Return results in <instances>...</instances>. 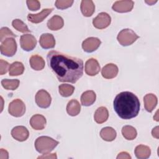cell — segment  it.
<instances>
[{
	"mask_svg": "<svg viewBox=\"0 0 159 159\" xmlns=\"http://www.w3.org/2000/svg\"><path fill=\"white\" fill-rule=\"evenodd\" d=\"M96 95L94 91L88 90L84 91L81 96V102L83 106H91L96 101Z\"/></svg>",
	"mask_w": 159,
	"mask_h": 159,
	"instance_id": "7402d4cb",
	"label": "cell"
},
{
	"mask_svg": "<svg viewBox=\"0 0 159 159\" xmlns=\"http://www.w3.org/2000/svg\"><path fill=\"white\" fill-rule=\"evenodd\" d=\"M122 134L125 139L132 140L136 138L137 132L134 127L131 125H125L122 129Z\"/></svg>",
	"mask_w": 159,
	"mask_h": 159,
	"instance_id": "83f0119b",
	"label": "cell"
},
{
	"mask_svg": "<svg viewBox=\"0 0 159 159\" xmlns=\"http://www.w3.org/2000/svg\"><path fill=\"white\" fill-rule=\"evenodd\" d=\"M109 117V112L106 107L101 106L98 107L94 112V119L98 124L105 122Z\"/></svg>",
	"mask_w": 159,
	"mask_h": 159,
	"instance_id": "44dd1931",
	"label": "cell"
},
{
	"mask_svg": "<svg viewBox=\"0 0 159 159\" xmlns=\"http://www.w3.org/2000/svg\"><path fill=\"white\" fill-rule=\"evenodd\" d=\"M157 96L152 94L148 93L147 94L143 97V102H144V107L147 111L151 112L155 108L157 104Z\"/></svg>",
	"mask_w": 159,
	"mask_h": 159,
	"instance_id": "ac0fdd59",
	"label": "cell"
},
{
	"mask_svg": "<svg viewBox=\"0 0 159 159\" xmlns=\"http://www.w3.org/2000/svg\"><path fill=\"white\" fill-rule=\"evenodd\" d=\"M20 45L25 51L29 52L32 50L37 45V40L35 37L31 34H24L20 38Z\"/></svg>",
	"mask_w": 159,
	"mask_h": 159,
	"instance_id": "9c48e42d",
	"label": "cell"
},
{
	"mask_svg": "<svg viewBox=\"0 0 159 159\" xmlns=\"http://www.w3.org/2000/svg\"><path fill=\"white\" fill-rule=\"evenodd\" d=\"M81 105L76 99L70 100L66 106V112L71 116H76L80 112Z\"/></svg>",
	"mask_w": 159,
	"mask_h": 159,
	"instance_id": "484cf974",
	"label": "cell"
},
{
	"mask_svg": "<svg viewBox=\"0 0 159 159\" xmlns=\"http://www.w3.org/2000/svg\"><path fill=\"white\" fill-rule=\"evenodd\" d=\"M59 143V142L48 136H40L35 141V148L40 153L51 152Z\"/></svg>",
	"mask_w": 159,
	"mask_h": 159,
	"instance_id": "3957f363",
	"label": "cell"
},
{
	"mask_svg": "<svg viewBox=\"0 0 159 159\" xmlns=\"http://www.w3.org/2000/svg\"><path fill=\"white\" fill-rule=\"evenodd\" d=\"M47 25L50 30H58L63 27L64 21L61 16L55 15L48 20Z\"/></svg>",
	"mask_w": 159,
	"mask_h": 159,
	"instance_id": "ffe728a7",
	"label": "cell"
},
{
	"mask_svg": "<svg viewBox=\"0 0 159 159\" xmlns=\"http://www.w3.org/2000/svg\"><path fill=\"white\" fill-rule=\"evenodd\" d=\"M11 135L16 140L24 142L28 139L29 132L24 126H16L11 130Z\"/></svg>",
	"mask_w": 159,
	"mask_h": 159,
	"instance_id": "7c38bea8",
	"label": "cell"
},
{
	"mask_svg": "<svg viewBox=\"0 0 159 159\" xmlns=\"http://www.w3.org/2000/svg\"><path fill=\"white\" fill-rule=\"evenodd\" d=\"M46 155H43L42 156L39 157L38 158H57V155L56 153H52V154H47Z\"/></svg>",
	"mask_w": 159,
	"mask_h": 159,
	"instance_id": "f35d334b",
	"label": "cell"
},
{
	"mask_svg": "<svg viewBox=\"0 0 159 159\" xmlns=\"http://www.w3.org/2000/svg\"><path fill=\"white\" fill-rule=\"evenodd\" d=\"M100 65L98 60L91 58L88 60L85 63V72L89 76H95L100 71Z\"/></svg>",
	"mask_w": 159,
	"mask_h": 159,
	"instance_id": "5bb4252c",
	"label": "cell"
},
{
	"mask_svg": "<svg viewBox=\"0 0 159 159\" xmlns=\"http://www.w3.org/2000/svg\"><path fill=\"white\" fill-rule=\"evenodd\" d=\"M12 25L13 27L19 32L22 33L30 32V30L29 29L27 25L20 19H16L13 20L12 22Z\"/></svg>",
	"mask_w": 159,
	"mask_h": 159,
	"instance_id": "4dcf8cb0",
	"label": "cell"
},
{
	"mask_svg": "<svg viewBox=\"0 0 159 159\" xmlns=\"http://www.w3.org/2000/svg\"><path fill=\"white\" fill-rule=\"evenodd\" d=\"M119 69L116 65L108 63L103 66L101 70V75L106 79H112L115 78L118 73Z\"/></svg>",
	"mask_w": 159,
	"mask_h": 159,
	"instance_id": "9a60e30c",
	"label": "cell"
},
{
	"mask_svg": "<svg viewBox=\"0 0 159 159\" xmlns=\"http://www.w3.org/2000/svg\"><path fill=\"white\" fill-rule=\"evenodd\" d=\"M49 68L60 82L75 83L83 74V61L60 52L51 50L47 55Z\"/></svg>",
	"mask_w": 159,
	"mask_h": 159,
	"instance_id": "6da1fadb",
	"label": "cell"
},
{
	"mask_svg": "<svg viewBox=\"0 0 159 159\" xmlns=\"http://www.w3.org/2000/svg\"><path fill=\"white\" fill-rule=\"evenodd\" d=\"M139 38V36L137 35L134 31L129 29H122L119 32L117 37L119 43L124 47L132 45Z\"/></svg>",
	"mask_w": 159,
	"mask_h": 159,
	"instance_id": "277c9868",
	"label": "cell"
},
{
	"mask_svg": "<svg viewBox=\"0 0 159 159\" xmlns=\"http://www.w3.org/2000/svg\"><path fill=\"white\" fill-rule=\"evenodd\" d=\"M20 81L17 79H3L1 80V84L7 90H15L19 86Z\"/></svg>",
	"mask_w": 159,
	"mask_h": 159,
	"instance_id": "f1b7e54d",
	"label": "cell"
},
{
	"mask_svg": "<svg viewBox=\"0 0 159 159\" xmlns=\"http://www.w3.org/2000/svg\"><path fill=\"white\" fill-rule=\"evenodd\" d=\"M29 63L31 68L36 71L43 70L45 67V61L41 56L38 55H34L30 57Z\"/></svg>",
	"mask_w": 159,
	"mask_h": 159,
	"instance_id": "603a6c76",
	"label": "cell"
},
{
	"mask_svg": "<svg viewBox=\"0 0 159 159\" xmlns=\"http://www.w3.org/2000/svg\"><path fill=\"white\" fill-rule=\"evenodd\" d=\"M157 1H145L147 3H148L149 5H152V4H153V3H155L156 2H157Z\"/></svg>",
	"mask_w": 159,
	"mask_h": 159,
	"instance_id": "ab89813d",
	"label": "cell"
},
{
	"mask_svg": "<svg viewBox=\"0 0 159 159\" xmlns=\"http://www.w3.org/2000/svg\"><path fill=\"white\" fill-rule=\"evenodd\" d=\"M158 126H157L155 127H154L153 129H152V136L156 139H158L159 138V132H158Z\"/></svg>",
	"mask_w": 159,
	"mask_h": 159,
	"instance_id": "74e56055",
	"label": "cell"
},
{
	"mask_svg": "<svg viewBox=\"0 0 159 159\" xmlns=\"http://www.w3.org/2000/svg\"><path fill=\"white\" fill-rule=\"evenodd\" d=\"M16 35L8 27H4L0 30V41L2 42L6 39L9 37H16Z\"/></svg>",
	"mask_w": 159,
	"mask_h": 159,
	"instance_id": "1f68e13d",
	"label": "cell"
},
{
	"mask_svg": "<svg viewBox=\"0 0 159 159\" xmlns=\"http://www.w3.org/2000/svg\"><path fill=\"white\" fill-rule=\"evenodd\" d=\"M134 5V2L132 1H117L113 4L112 9L114 11L120 13L128 12L132 11Z\"/></svg>",
	"mask_w": 159,
	"mask_h": 159,
	"instance_id": "8fae6325",
	"label": "cell"
},
{
	"mask_svg": "<svg viewBox=\"0 0 159 159\" xmlns=\"http://www.w3.org/2000/svg\"><path fill=\"white\" fill-rule=\"evenodd\" d=\"M111 22V16L106 12H101L93 20L94 27L98 29H103L107 27Z\"/></svg>",
	"mask_w": 159,
	"mask_h": 159,
	"instance_id": "ba28073f",
	"label": "cell"
},
{
	"mask_svg": "<svg viewBox=\"0 0 159 159\" xmlns=\"http://www.w3.org/2000/svg\"><path fill=\"white\" fill-rule=\"evenodd\" d=\"M9 64L7 61L1 59L0 60V75H2L7 72L9 68Z\"/></svg>",
	"mask_w": 159,
	"mask_h": 159,
	"instance_id": "e575fe53",
	"label": "cell"
},
{
	"mask_svg": "<svg viewBox=\"0 0 159 159\" xmlns=\"http://www.w3.org/2000/svg\"><path fill=\"white\" fill-rule=\"evenodd\" d=\"M100 136L104 140L107 142H111L116 139L117 133L112 127H106L101 130Z\"/></svg>",
	"mask_w": 159,
	"mask_h": 159,
	"instance_id": "d4e9b609",
	"label": "cell"
},
{
	"mask_svg": "<svg viewBox=\"0 0 159 159\" xmlns=\"http://www.w3.org/2000/svg\"><path fill=\"white\" fill-rule=\"evenodd\" d=\"M9 157L8 155V152L3 149V148H1V151H0V158L1 159H7Z\"/></svg>",
	"mask_w": 159,
	"mask_h": 159,
	"instance_id": "8d00e7d4",
	"label": "cell"
},
{
	"mask_svg": "<svg viewBox=\"0 0 159 159\" xmlns=\"http://www.w3.org/2000/svg\"><path fill=\"white\" fill-rule=\"evenodd\" d=\"M113 106L119 117L123 119H130L138 115L140 103L137 96L134 93L124 91L115 97Z\"/></svg>",
	"mask_w": 159,
	"mask_h": 159,
	"instance_id": "7a4b0ae2",
	"label": "cell"
},
{
	"mask_svg": "<svg viewBox=\"0 0 159 159\" xmlns=\"http://www.w3.org/2000/svg\"><path fill=\"white\" fill-rule=\"evenodd\" d=\"M47 121L45 117L41 114H35L30 119V124L31 127L36 130H42L45 128Z\"/></svg>",
	"mask_w": 159,
	"mask_h": 159,
	"instance_id": "e0dca14e",
	"label": "cell"
},
{
	"mask_svg": "<svg viewBox=\"0 0 159 159\" xmlns=\"http://www.w3.org/2000/svg\"><path fill=\"white\" fill-rule=\"evenodd\" d=\"M28 8L32 11H37L40 8V3L37 0H27L26 1Z\"/></svg>",
	"mask_w": 159,
	"mask_h": 159,
	"instance_id": "836d02e7",
	"label": "cell"
},
{
	"mask_svg": "<svg viewBox=\"0 0 159 159\" xmlns=\"http://www.w3.org/2000/svg\"><path fill=\"white\" fill-rule=\"evenodd\" d=\"M136 157L139 159H146L151 155V150L149 147L144 145H137L134 150Z\"/></svg>",
	"mask_w": 159,
	"mask_h": 159,
	"instance_id": "cb8c5ba5",
	"label": "cell"
},
{
	"mask_svg": "<svg viewBox=\"0 0 159 159\" xmlns=\"http://www.w3.org/2000/svg\"><path fill=\"white\" fill-rule=\"evenodd\" d=\"M73 3V0H57L55 1V6L59 9H65L71 6Z\"/></svg>",
	"mask_w": 159,
	"mask_h": 159,
	"instance_id": "d6a6232c",
	"label": "cell"
},
{
	"mask_svg": "<svg viewBox=\"0 0 159 159\" xmlns=\"http://www.w3.org/2000/svg\"><path fill=\"white\" fill-rule=\"evenodd\" d=\"M39 43L40 46L44 49L52 48L55 45V39L52 34H43L40 37Z\"/></svg>",
	"mask_w": 159,
	"mask_h": 159,
	"instance_id": "2e32d148",
	"label": "cell"
},
{
	"mask_svg": "<svg viewBox=\"0 0 159 159\" xmlns=\"http://www.w3.org/2000/svg\"><path fill=\"white\" fill-rule=\"evenodd\" d=\"M59 93L63 97L70 96L75 91V87L68 84H62L58 86Z\"/></svg>",
	"mask_w": 159,
	"mask_h": 159,
	"instance_id": "f546056e",
	"label": "cell"
},
{
	"mask_svg": "<svg viewBox=\"0 0 159 159\" xmlns=\"http://www.w3.org/2000/svg\"><path fill=\"white\" fill-rule=\"evenodd\" d=\"M0 50L2 55L6 57H12L17 51V43L13 37L6 39L2 42L0 47Z\"/></svg>",
	"mask_w": 159,
	"mask_h": 159,
	"instance_id": "5b68a950",
	"label": "cell"
},
{
	"mask_svg": "<svg viewBox=\"0 0 159 159\" xmlns=\"http://www.w3.org/2000/svg\"><path fill=\"white\" fill-rule=\"evenodd\" d=\"M35 100L39 107L45 109L50 106L52 98L46 90L40 89L36 93Z\"/></svg>",
	"mask_w": 159,
	"mask_h": 159,
	"instance_id": "52a82bcc",
	"label": "cell"
},
{
	"mask_svg": "<svg viewBox=\"0 0 159 159\" xmlns=\"http://www.w3.org/2000/svg\"><path fill=\"white\" fill-rule=\"evenodd\" d=\"M81 11L83 15L85 17L91 16L95 11V5L93 1L83 0L81 2Z\"/></svg>",
	"mask_w": 159,
	"mask_h": 159,
	"instance_id": "d6986e66",
	"label": "cell"
},
{
	"mask_svg": "<svg viewBox=\"0 0 159 159\" xmlns=\"http://www.w3.org/2000/svg\"><path fill=\"white\" fill-rule=\"evenodd\" d=\"M117 159H120V158L130 159L131 158V156L129 155V153H127L126 152H120V153H119L118 154V155L117 156Z\"/></svg>",
	"mask_w": 159,
	"mask_h": 159,
	"instance_id": "d590c367",
	"label": "cell"
},
{
	"mask_svg": "<svg viewBox=\"0 0 159 159\" xmlns=\"http://www.w3.org/2000/svg\"><path fill=\"white\" fill-rule=\"evenodd\" d=\"M9 113L16 117L22 116L25 112V105L20 99H16L11 101L8 106Z\"/></svg>",
	"mask_w": 159,
	"mask_h": 159,
	"instance_id": "8992f818",
	"label": "cell"
},
{
	"mask_svg": "<svg viewBox=\"0 0 159 159\" xmlns=\"http://www.w3.org/2000/svg\"><path fill=\"white\" fill-rule=\"evenodd\" d=\"M101 43V40L97 37H88L82 43L83 50L87 53H91L96 50Z\"/></svg>",
	"mask_w": 159,
	"mask_h": 159,
	"instance_id": "30bf717a",
	"label": "cell"
},
{
	"mask_svg": "<svg viewBox=\"0 0 159 159\" xmlns=\"http://www.w3.org/2000/svg\"><path fill=\"white\" fill-rule=\"evenodd\" d=\"M24 66L22 63L20 61H15L12 63L9 68V73L10 76H18L24 73Z\"/></svg>",
	"mask_w": 159,
	"mask_h": 159,
	"instance_id": "4316f807",
	"label": "cell"
},
{
	"mask_svg": "<svg viewBox=\"0 0 159 159\" xmlns=\"http://www.w3.org/2000/svg\"><path fill=\"white\" fill-rule=\"evenodd\" d=\"M53 8L43 9L40 12L37 14H29L27 15V19L29 22L34 24H38L42 22L52 11Z\"/></svg>",
	"mask_w": 159,
	"mask_h": 159,
	"instance_id": "4fadbf2b",
	"label": "cell"
}]
</instances>
